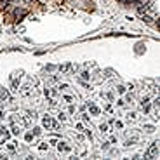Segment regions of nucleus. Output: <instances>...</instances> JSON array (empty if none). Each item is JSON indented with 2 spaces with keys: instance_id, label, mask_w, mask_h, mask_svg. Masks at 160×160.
<instances>
[{
  "instance_id": "nucleus-1",
  "label": "nucleus",
  "mask_w": 160,
  "mask_h": 160,
  "mask_svg": "<svg viewBox=\"0 0 160 160\" xmlns=\"http://www.w3.org/2000/svg\"><path fill=\"white\" fill-rule=\"evenodd\" d=\"M40 124H42V129H44V131H59V129H61V124H58V122L54 120V117L47 115V113L42 117Z\"/></svg>"
},
{
  "instance_id": "nucleus-2",
  "label": "nucleus",
  "mask_w": 160,
  "mask_h": 160,
  "mask_svg": "<svg viewBox=\"0 0 160 160\" xmlns=\"http://www.w3.org/2000/svg\"><path fill=\"white\" fill-rule=\"evenodd\" d=\"M33 92H35V87L31 85L30 80H28L24 85H21V87H19V96H21V98H31V96H33Z\"/></svg>"
},
{
  "instance_id": "nucleus-3",
  "label": "nucleus",
  "mask_w": 160,
  "mask_h": 160,
  "mask_svg": "<svg viewBox=\"0 0 160 160\" xmlns=\"http://www.w3.org/2000/svg\"><path fill=\"white\" fill-rule=\"evenodd\" d=\"M56 148H58V153H61L63 157H68L70 153H73V148H71V144H68V143H64V141H58Z\"/></svg>"
},
{
  "instance_id": "nucleus-4",
  "label": "nucleus",
  "mask_w": 160,
  "mask_h": 160,
  "mask_svg": "<svg viewBox=\"0 0 160 160\" xmlns=\"http://www.w3.org/2000/svg\"><path fill=\"white\" fill-rule=\"evenodd\" d=\"M158 157V141L151 143L150 148L144 151V158H157Z\"/></svg>"
},
{
  "instance_id": "nucleus-5",
  "label": "nucleus",
  "mask_w": 160,
  "mask_h": 160,
  "mask_svg": "<svg viewBox=\"0 0 160 160\" xmlns=\"http://www.w3.org/2000/svg\"><path fill=\"white\" fill-rule=\"evenodd\" d=\"M56 118H58L61 124H71L70 115H68L64 110H59V108H56Z\"/></svg>"
},
{
  "instance_id": "nucleus-6",
  "label": "nucleus",
  "mask_w": 160,
  "mask_h": 160,
  "mask_svg": "<svg viewBox=\"0 0 160 160\" xmlns=\"http://www.w3.org/2000/svg\"><path fill=\"white\" fill-rule=\"evenodd\" d=\"M0 138L4 139V143L5 141H9L11 138H12V134H11V129L7 127L5 124H0Z\"/></svg>"
},
{
  "instance_id": "nucleus-7",
  "label": "nucleus",
  "mask_w": 160,
  "mask_h": 160,
  "mask_svg": "<svg viewBox=\"0 0 160 160\" xmlns=\"http://www.w3.org/2000/svg\"><path fill=\"white\" fill-rule=\"evenodd\" d=\"M85 106L89 108V115L91 117H99V115H101V110H99L92 101H87V103H85Z\"/></svg>"
},
{
  "instance_id": "nucleus-8",
  "label": "nucleus",
  "mask_w": 160,
  "mask_h": 160,
  "mask_svg": "<svg viewBox=\"0 0 160 160\" xmlns=\"http://www.w3.org/2000/svg\"><path fill=\"white\" fill-rule=\"evenodd\" d=\"M23 129H24V127H23L21 124H12L11 125V134H12V136H19V134L23 132Z\"/></svg>"
},
{
  "instance_id": "nucleus-9",
  "label": "nucleus",
  "mask_w": 160,
  "mask_h": 160,
  "mask_svg": "<svg viewBox=\"0 0 160 160\" xmlns=\"http://www.w3.org/2000/svg\"><path fill=\"white\" fill-rule=\"evenodd\" d=\"M35 146H37V150H38L40 153H45V151L49 150V143H45V141H37Z\"/></svg>"
},
{
  "instance_id": "nucleus-10",
  "label": "nucleus",
  "mask_w": 160,
  "mask_h": 160,
  "mask_svg": "<svg viewBox=\"0 0 160 160\" xmlns=\"http://www.w3.org/2000/svg\"><path fill=\"white\" fill-rule=\"evenodd\" d=\"M19 92V80H16L12 77L11 78V94H18Z\"/></svg>"
},
{
  "instance_id": "nucleus-11",
  "label": "nucleus",
  "mask_w": 160,
  "mask_h": 160,
  "mask_svg": "<svg viewBox=\"0 0 160 160\" xmlns=\"http://www.w3.org/2000/svg\"><path fill=\"white\" fill-rule=\"evenodd\" d=\"M125 117H127V122H138V120H139V113H138V111H129Z\"/></svg>"
},
{
  "instance_id": "nucleus-12",
  "label": "nucleus",
  "mask_w": 160,
  "mask_h": 160,
  "mask_svg": "<svg viewBox=\"0 0 160 160\" xmlns=\"http://www.w3.org/2000/svg\"><path fill=\"white\" fill-rule=\"evenodd\" d=\"M24 141L30 143V144H35V143H37V138L33 136V132H31V131H28V132L24 134Z\"/></svg>"
},
{
  "instance_id": "nucleus-13",
  "label": "nucleus",
  "mask_w": 160,
  "mask_h": 160,
  "mask_svg": "<svg viewBox=\"0 0 160 160\" xmlns=\"http://www.w3.org/2000/svg\"><path fill=\"white\" fill-rule=\"evenodd\" d=\"M103 110L106 111V113H110V115H113V113H115V108H113V103H103Z\"/></svg>"
},
{
  "instance_id": "nucleus-14",
  "label": "nucleus",
  "mask_w": 160,
  "mask_h": 160,
  "mask_svg": "<svg viewBox=\"0 0 160 160\" xmlns=\"http://www.w3.org/2000/svg\"><path fill=\"white\" fill-rule=\"evenodd\" d=\"M26 14H28V11H26V9H19V7H18V9L14 11V16H16V18H18L19 21H21V19L24 18Z\"/></svg>"
},
{
  "instance_id": "nucleus-15",
  "label": "nucleus",
  "mask_w": 160,
  "mask_h": 160,
  "mask_svg": "<svg viewBox=\"0 0 160 160\" xmlns=\"http://www.w3.org/2000/svg\"><path fill=\"white\" fill-rule=\"evenodd\" d=\"M99 132L101 134H110V124H106V122H103V124H99Z\"/></svg>"
},
{
  "instance_id": "nucleus-16",
  "label": "nucleus",
  "mask_w": 160,
  "mask_h": 160,
  "mask_svg": "<svg viewBox=\"0 0 160 160\" xmlns=\"http://www.w3.org/2000/svg\"><path fill=\"white\" fill-rule=\"evenodd\" d=\"M56 89L59 91V94H61V92H71V87H70L68 84H59Z\"/></svg>"
},
{
  "instance_id": "nucleus-17",
  "label": "nucleus",
  "mask_w": 160,
  "mask_h": 160,
  "mask_svg": "<svg viewBox=\"0 0 160 160\" xmlns=\"http://www.w3.org/2000/svg\"><path fill=\"white\" fill-rule=\"evenodd\" d=\"M66 113H68V115H75V113H77V104H75V103H70V104H68V108H66Z\"/></svg>"
},
{
  "instance_id": "nucleus-18",
  "label": "nucleus",
  "mask_w": 160,
  "mask_h": 160,
  "mask_svg": "<svg viewBox=\"0 0 160 160\" xmlns=\"http://www.w3.org/2000/svg\"><path fill=\"white\" fill-rule=\"evenodd\" d=\"M31 132H33V136H35V138H40V136H42V132H44V129H42V127H33V125H31Z\"/></svg>"
},
{
  "instance_id": "nucleus-19",
  "label": "nucleus",
  "mask_w": 160,
  "mask_h": 160,
  "mask_svg": "<svg viewBox=\"0 0 160 160\" xmlns=\"http://www.w3.org/2000/svg\"><path fill=\"white\" fill-rule=\"evenodd\" d=\"M80 120H82L84 124H91V115L89 113H82V115H80Z\"/></svg>"
},
{
  "instance_id": "nucleus-20",
  "label": "nucleus",
  "mask_w": 160,
  "mask_h": 160,
  "mask_svg": "<svg viewBox=\"0 0 160 160\" xmlns=\"http://www.w3.org/2000/svg\"><path fill=\"white\" fill-rule=\"evenodd\" d=\"M9 5H11V0H0V9L2 11L9 9Z\"/></svg>"
},
{
  "instance_id": "nucleus-21",
  "label": "nucleus",
  "mask_w": 160,
  "mask_h": 160,
  "mask_svg": "<svg viewBox=\"0 0 160 160\" xmlns=\"http://www.w3.org/2000/svg\"><path fill=\"white\" fill-rule=\"evenodd\" d=\"M143 129L146 131L148 134H153V132H155V125H151V124H144V127H143Z\"/></svg>"
},
{
  "instance_id": "nucleus-22",
  "label": "nucleus",
  "mask_w": 160,
  "mask_h": 160,
  "mask_svg": "<svg viewBox=\"0 0 160 160\" xmlns=\"http://www.w3.org/2000/svg\"><path fill=\"white\" fill-rule=\"evenodd\" d=\"M75 129L78 131V132H84V131H85V124H84V122H75Z\"/></svg>"
},
{
  "instance_id": "nucleus-23",
  "label": "nucleus",
  "mask_w": 160,
  "mask_h": 160,
  "mask_svg": "<svg viewBox=\"0 0 160 160\" xmlns=\"http://www.w3.org/2000/svg\"><path fill=\"white\" fill-rule=\"evenodd\" d=\"M115 91L120 94V96H124V94L127 92V87H124V85H117V87H115Z\"/></svg>"
},
{
  "instance_id": "nucleus-24",
  "label": "nucleus",
  "mask_w": 160,
  "mask_h": 160,
  "mask_svg": "<svg viewBox=\"0 0 160 160\" xmlns=\"http://www.w3.org/2000/svg\"><path fill=\"white\" fill-rule=\"evenodd\" d=\"M80 77H82V80H91V73H89V71H82Z\"/></svg>"
},
{
  "instance_id": "nucleus-25",
  "label": "nucleus",
  "mask_w": 160,
  "mask_h": 160,
  "mask_svg": "<svg viewBox=\"0 0 160 160\" xmlns=\"http://www.w3.org/2000/svg\"><path fill=\"white\" fill-rule=\"evenodd\" d=\"M108 148H110V143H108V141H103V143H101V150H103V151H108Z\"/></svg>"
},
{
  "instance_id": "nucleus-26",
  "label": "nucleus",
  "mask_w": 160,
  "mask_h": 160,
  "mask_svg": "<svg viewBox=\"0 0 160 160\" xmlns=\"http://www.w3.org/2000/svg\"><path fill=\"white\" fill-rule=\"evenodd\" d=\"M58 141H59L58 138H51V139H49V141H47V143H49L51 146H56V144H58Z\"/></svg>"
},
{
  "instance_id": "nucleus-27",
  "label": "nucleus",
  "mask_w": 160,
  "mask_h": 160,
  "mask_svg": "<svg viewBox=\"0 0 160 160\" xmlns=\"http://www.w3.org/2000/svg\"><path fill=\"white\" fill-rule=\"evenodd\" d=\"M14 33H19V35H23V33H24V26H18L16 30H14Z\"/></svg>"
},
{
  "instance_id": "nucleus-28",
  "label": "nucleus",
  "mask_w": 160,
  "mask_h": 160,
  "mask_svg": "<svg viewBox=\"0 0 160 160\" xmlns=\"http://www.w3.org/2000/svg\"><path fill=\"white\" fill-rule=\"evenodd\" d=\"M117 106L124 108V106H125V99H118V101H117Z\"/></svg>"
},
{
  "instance_id": "nucleus-29",
  "label": "nucleus",
  "mask_w": 160,
  "mask_h": 160,
  "mask_svg": "<svg viewBox=\"0 0 160 160\" xmlns=\"http://www.w3.org/2000/svg\"><path fill=\"white\" fill-rule=\"evenodd\" d=\"M110 143H117V136H111V138H110Z\"/></svg>"
},
{
  "instance_id": "nucleus-30",
  "label": "nucleus",
  "mask_w": 160,
  "mask_h": 160,
  "mask_svg": "<svg viewBox=\"0 0 160 160\" xmlns=\"http://www.w3.org/2000/svg\"><path fill=\"white\" fill-rule=\"evenodd\" d=\"M40 2H45V0H40Z\"/></svg>"
}]
</instances>
